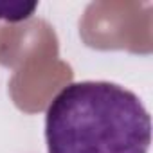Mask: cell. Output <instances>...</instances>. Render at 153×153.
Masks as SVG:
<instances>
[{
	"instance_id": "cell-1",
	"label": "cell",
	"mask_w": 153,
	"mask_h": 153,
	"mask_svg": "<svg viewBox=\"0 0 153 153\" xmlns=\"http://www.w3.org/2000/svg\"><path fill=\"white\" fill-rule=\"evenodd\" d=\"M49 153H148L151 119L142 101L110 81L63 87L45 114Z\"/></svg>"
},
{
	"instance_id": "cell-2",
	"label": "cell",
	"mask_w": 153,
	"mask_h": 153,
	"mask_svg": "<svg viewBox=\"0 0 153 153\" xmlns=\"http://www.w3.org/2000/svg\"><path fill=\"white\" fill-rule=\"evenodd\" d=\"M34 11H36V4L0 2V20H6V22H22V20H27Z\"/></svg>"
}]
</instances>
